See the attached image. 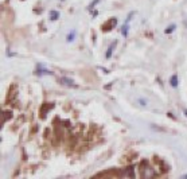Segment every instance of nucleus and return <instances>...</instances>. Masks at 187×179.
<instances>
[{"mask_svg": "<svg viewBox=\"0 0 187 179\" xmlns=\"http://www.w3.org/2000/svg\"><path fill=\"white\" fill-rule=\"evenodd\" d=\"M116 26H117V19H116V18H110V19H108L105 23H102L101 30L104 31V33H109V31H112Z\"/></svg>", "mask_w": 187, "mask_h": 179, "instance_id": "obj_1", "label": "nucleus"}, {"mask_svg": "<svg viewBox=\"0 0 187 179\" xmlns=\"http://www.w3.org/2000/svg\"><path fill=\"white\" fill-rule=\"evenodd\" d=\"M133 166H129V167L124 168L123 171H120V176H128V178H135V172H133Z\"/></svg>", "mask_w": 187, "mask_h": 179, "instance_id": "obj_2", "label": "nucleus"}, {"mask_svg": "<svg viewBox=\"0 0 187 179\" xmlns=\"http://www.w3.org/2000/svg\"><path fill=\"white\" fill-rule=\"evenodd\" d=\"M59 84L61 85H65V86H69V88H77V85L74 84V81L72 78H68V77H61L59 78Z\"/></svg>", "mask_w": 187, "mask_h": 179, "instance_id": "obj_3", "label": "nucleus"}, {"mask_svg": "<svg viewBox=\"0 0 187 179\" xmlns=\"http://www.w3.org/2000/svg\"><path fill=\"white\" fill-rule=\"evenodd\" d=\"M53 106H54V104H48V102H44V104H42V108H41V117L42 119H46L47 112L50 110Z\"/></svg>", "mask_w": 187, "mask_h": 179, "instance_id": "obj_4", "label": "nucleus"}, {"mask_svg": "<svg viewBox=\"0 0 187 179\" xmlns=\"http://www.w3.org/2000/svg\"><path fill=\"white\" fill-rule=\"evenodd\" d=\"M35 74L37 75H51L53 71H50L48 69H44V68H42V65H39L37 70H35Z\"/></svg>", "mask_w": 187, "mask_h": 179, "instance_id": "obj_5", "label": "nucleus"}, {"mask_svg": "<svg viewBox=\"0 0 187 179\" xmlns=\"http://www.w3.org/2000/svg\"><path fill=\"white\" fill-rule=\"evenodd\" d=\"M116 46H117V41H114V42H112V43L109 44L108 50H106V54H105V58H106V59H109V58L112 57V54H113V51H114Z\"/></svg>", "mask_w": 187, "mask_h": 179, "instance_id": "obj_6", "label": "nucleus"}, {"mask_svg": "<svg viewBox=\"0 0 187 179\" xmlns=\"http://www.w3.org/2000/svg\"><path fill=\"white\" fill-rule=\"evenodd\" d=\"M75 37H77V30L73 28V30L68 34V37H66V42H68V43H72L74 39H75Z\"/></svg>", "mask_w": 187, "mask_h": 179, "instance_id": "obj_7", "label": "nucleus"}, {"mask_svg": "<svg viewBox=\"0 0 187 179\" xmlns=\"http://www.w3.org/2000/svg\"><path fill=\"white\" fill-rule=\"evenodd\" d=\"M170 85L172 88H178V85H179V79H178V74H172L171 78H170Z\"/></svg>", "mask_w": 187, "mask_h": 179, "instance_id": "obj_8", "label": "nucleus"}, {"mask_svg": "<svg viewBox=\"0 0 187 179\" xmlns=\"http://www.w3.org/2000/svg\"><path fill=\"white\" fill-rule=\"evenodd\" d=\"M12 119V112L11 110H4L3 112V121H10V120Z\"/></svg>", "mask_w": 187, "mask_h": 179, "instance_id": "obj_9", "label": "nucleus"}, {"mask_svg": "<svg viewBox=\"0 0 187 179\" xmlns=\"http://www.w3.org/2000/svg\"><path fill=\"white\" fill-rule=\"evenodd\" d=\"M128 31H129V23H124L123 27H121V34L124 38L128 37Z\"/></svg>", "mask_w": 187, "mask_h": 179, "instance_id": "obj_10", "label": "nucleus"}, {"mask_svg": "<svg viewBox=\"0 0 187 179\" xmlns=\"http://www.w3.org/2000/svg\"><path fill=\"white\" fill-rule=\"evenodd\" d=\"M48 16H50L51 20H57L58 18H59V12L55 11V10H51L50 12H48Z\"/></svg>", "mask_w": 187, "mask_h": 179, "instance_id": "obj_11", "label": "nucleus"}, {"mask_svg": "<svg viewBox=\"0 0 187 179\" xmlns=\"http://www.w3.org/2000/svg\"><path fill=\"white\" fill-rule=\"evenodd\" d=\"M175 30H176V26H175V24H171V26H168V27L164 30V33H166V34H171V33H174Z\"/></svg>", "mask_w": 187, "mask_h": 179, "instance_id": "obj_12", "label": "nucleus"}, {"mask_svg": "<svg viewBox=\"0 0 187 179\" xmlns=\"http://www.w3.org/2000/svg\"><path fill=\"white\" fill-rule=\"evenodd\" d=\"M101 2V0H94V2H92L90 4H89V6H88V11H92L93 10V8H94L96 6H97V4H99Z\"/></svg>", "mask_w": 187, "mask_h": 179, "instance_id": "obj_13", "label": "nucleus"}, {"mask_svg": "<svg viewBox=\"0 0 187 179\" xmlns=\"http://www.w3.org/2000/svg\"><path fill=\"white\" fill-rule=\"evenodd\" d=\"M137 102H139L141 106H147V105H148V100H145V98H137Z\"/></svg>", "mask_w": 187, "mask_h": 179, "instance_id": "obj_14", "label": "nucleus"}, {"mask_svg": "<svg viewBox=\"0 0 187 179\" xmlns=\"http://www.w3.org/2000/svg\"><path fill=\"white\" fill-rule=\"evenodd\" d=\"M135 15V11H132V12H129V15H128V18H127V20H125V23H129V22L132 20V16Z\"/></svg>", "mask_w": 187, "mask_h": 179, "instance_id": "obj_15", "label": "nucleus"}, {"mask_svg": "<svg viewBox=\"0 0 187 179\" xmlns=\"http://www.w3.org/2000/svg\"><path fill=\"white\" fill-rule=\"evenodd\" d=\"M183 113H184V116L187 117V109H184V110H183Z\"/></svg>", "mask_w": 187, "mask_h": 179, "instance_id": "obj_16", "label": "nucleus"}, {"mask_svg": "<svg viewBox=\"0 0 187 179\" xmlns=\"http://www.w3.org/2000/svg\"><path fill=\"white\" fill-rule=\"evenodd\" d=\"M62 2H63V0H62Z\"/></svg>", "mask_w": 187, "mask_h": 179, "instance_id": "obj_17", "label": "nucleus"}]
</instances>
